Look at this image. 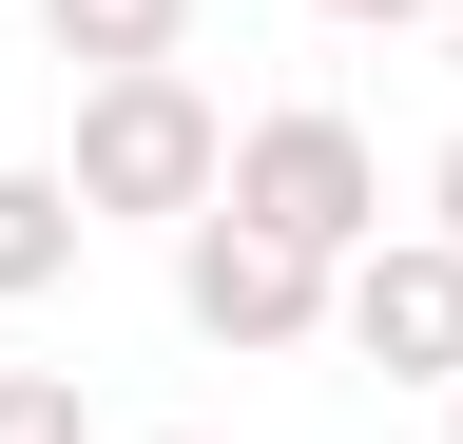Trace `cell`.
Returning a JSON list of instances; mask_svg holds the SVG:
<instances>
[{
  "instance_id": "277c9868",
  "label": "cell",
  "mask_w": 463,
  "mask_h": 444,
  "mask_svg": "<svg viewBox=\"0 0 463 444\" xmlns=\"http://www.w3.org/2000/svg\"><path fill=\"white\" fill-rule=\"evenodd\" d=\"M328 328H347L386 386H463V251H444V232H367L347 290H328Z\"/></svg>"
},
{
  "instance_id": "7a4b0ae2",
  "label": "cell",
  "mask_w": 463,
  "mask_h": 444,
  "mask_svg": "<svg viewBox=\"0 0 463 444\" xmlns=\"http://www.w3.org/2000/svg\"><path fill=\"white\" fill-rule=\"evenodd\" d=\"M213 213H251V232H289V251H367L386 232V155H367V117H328V97H289V117H251L232 136V194Z\"/></svg>"
},
{
  "instance_id": "9c48e42d",
  "label": "cell",
  "mask_w": 463,
  "mask_h": 444,
  "mask_svg": "<svg viewBox=\"0 0 463 444\" xmlns=\"http://www.w3.org/2000/svg\"><path fill=\"white\" fill-rule=\"evenodd\" d=\"M309 20H347V39H386V20H444V0H309Z\"/></svg>"
},
{
  "instance_id": "52a82bcc",
  "label": "cell",
  "mask_w": 463,
  "mask_h": 444,
  "mask_svg": "<svg viewBox=\"0 0 463 444\" xmlns=\"http://www.w3.org/2000/svg\"><path fill=\"white\" fill-rule=\"evenodd\" d=\"M0 444H97V406H78V367H0Z\"/></svg>"
},
{
  "instance_id": "3957f363",
  "label": "cell",
  "mask_w": 463,
  "mask_h": 444,
  "mask_svg": "<svg viewBox=\"0 0 463 444\" xmlns=\"http://www.w3.org/2000/svg\"><path fill=\"white\" fill-rule=\"evenodd\" d=\"M328 290H347V270L289 251V232H251V213H194V232H174V309H194L213 348H309Z\"/></svg>"
},
{
  "instance_id": "5b68a950",
  "label": "cell",
  "mask_w": 463,
  "mask_h": 444,
  "mask_svg": "<svg viewBox=\"0 0 463 444\" xmlns=\"http://www.w3.org/2000/svg\"><path fill=\"white\" fill-rule=\"evenodd\" d=\"M78 232H97V213H78V194H58V175H39V155H0V309H39V290H58V270H78Z\"/></svg>"
},
{
  "instance_id": "ba28073f",
  "label": "cell",
  "mask_w": 463,
  "mask_h": 444,
  "mask_svg": "<svg viewBox=\"0 0 463 444\" xmlns=\"http://www.w3.org/2000/svg\"><path fill=\"white\" fill-rule=\"evenodd\" d=\"M425 232H444V251H463V136H444V155H425Z\"/></svg>"
},
{
  "instance_id": "8992f818",
  "label": "cell",
  "mask_w": 463,
  "mask_h": 444,
  "mask_svg": "<svg viewBox=\"0 0 463 444\" xmlns=\"http://www.w3.org/2000/svg\"><path fill=\"white\" fill-rule=\"evenodd\" d=\"M39 39L97 78H155V59H194V0H39Z\"/></svg>"
},
{
  "instance_id": "7c38bea8",
  "label": "cell",
  "mask_w": 463,
  "mask_h": 444,
  "mask_svg": "<svg viewBox=\"0 0 463 444\" xmlns=\"http://www.w3.org/2000/svg\"><path fill=\"white\" fill-rule=\"evenodd\" d=\"M444 406H463V386H444Z\"/></svg>"
},
{
  "instance_id": "8fae6325",
  "label": "cell",
  "mask_w": 463,
  "mask_h": 444,
  "mask_svg": "<svg viewBox=\"0 0 463 444\" xmlns=\"http://www.w3.org/2000/svg\"><path fill=\"white\" fill-rule=\"evenodd\" d=\"M174 444H213V425H174Z\"/></svg>"
},
{
  "instance_id": "6da1fadb",
  "label": "cell",
  "mask_w": 463,
  "mask_h": 444,
  "mask_svg": "<svg viewBox=\"0 0 463 444\" xmlns=\"http://www.w3.org/2000/svg\"><path fill=\"white\" fill-rule=\"evenodd\" d=\"M58 194H78L97 232H116V213L194 232V213L232 194V117H213L174 59H155V78H97V97H78V155H58Z\"/></svg>"
},
{
  "instance_id": "30bf717a",
  "label": "cell",
  "mask_w": 463,
  "mask_h": 444,
  "mask_svg": "<svg viewBox=\"0 0 463 444\" xmlns=\"http://www.w3.org/2000/svg\"><path fill=\"white\" fill-rule=\"evenodd\" d=\"M444 59H463V0H444Z\"/></svg>"
}]
</instances>
